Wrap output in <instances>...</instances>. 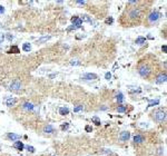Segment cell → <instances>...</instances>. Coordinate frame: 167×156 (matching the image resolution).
I'll return each mask as SVG.
<instances>
[{
  "label": "cell",
  "mask_w": 167,
  "mask_h": 156,
  "mask_svg": "<svg viewBox=\"0 0 167 156\" xmlns=\"http://www.w3.org/2000/svg\"><path fill=\"white\" fill-rule=\"evenodd\" d=\"M140 17H141V11L140 10L137 9V8H132L128 11L126 18H127V21H128V22L134 23V21H136L137 19H140Z\"/></svg>",
  "instance_id": "1"
},
{
  "label": "cell",
  "mask_w": 167,
  "mask_h": 156,
  "mask_svg": "<svg viewBox=\"0 0 167 156\" xmlns=\"http://www.w3.org/2000/svg\"><path fill=\"white\" fill-rule=\"evenodd\" d=\"M154 119L156 121H158V123H161V121H164L166 119V113H165L164 110H156L155 113H154Z\"/></svg>",
  "instance_id": "2"
},
{
  "label": "cell",
  "mask_w": 167,
  "mask_h": 156,
  "mask_svg": "<svg viewBox=\"0 0 167 156\" xmlns=\"http://www.w3.org/2000/svg\"><path fill=\"white\" fill-rule=\"evenodd\" d=\"M138 74L141 77H148L150 74V67L148 65H141L138 68Z\"/></svg>",
  "instance_id": "3"
},
{
  "label": "cell",
  "mask_w": 167,
  "mask_h": 156,
  "mask_svg": "<svg viewBox=\"0 0 167 156\" xmlns=\"http://www.w3.org/2000/svg\"><path fill=\"white\" fill-rule=\"evenodd\" d=\"M161 18V14L159 11H153L152 14L147 17V20H148V22L149 23H154L156 22L157 20H159Z\"/></svg>",
  "instance_id": "4"
},
{
  "label": "cell",
  "mask_w": 167,
  "mask_h": 156,
  "mask_svg": "<svg viewBox=\"0 0 167 156\" xmlns=\"http://www.w3.org/2000/svg\"><path fill=\"white\" fill-rule=\"evenodd\" d=\"M71 22H72V26L75 27V29L80 28L81 25H83V22L80 20V17H78V16H75V17L71 18Z\"/></svg>",
  "instance_id": "5"
},
{
  "label": "cell",
  "mask_w": 167,
  "mask_h": 156,
  "mask_svg": "<svg viewBox=\"0 0 167 156\" xmlns=\"http://www.w3.org/2000/svg\"><path fill=\"white\" fill-rule=\"evenodd\" d=\"M130 137V133L129 132H127V130H124V132H121L120 135H119V141L120 142H127Z\"/></svg>",
  "instance_id": "6"
},
{
  "label": "cell",
  "mask_w": 167,
  "mask_h": 156,
  "mask_svg": "<svg viewBox=\"0 0 167 156\" xmlns=\"http://www.w3.org/2000/svg\"><path fill=\"white\" fill-rule=\"evenodd\" d=\"M21 88V83L18 79H14L10 85V89L11 90H19Z\"/></svg>",
  "instance_id": "7"
},
{
  "label": "cell",
  "mask_w": 167,
  "mask_h": 156,
  "mask_svg": "<svg viewBox=\"0 0 167 156\" xmlns=\"http://www.w3.org/2000/svg\"><path fill=\"white\" fill-rule=\"evenodd\" d=\"M83 79H85V80H95V79H97V75L96 74H91V72H88V74H85L83 76Z\"/></svg>",
  "instance_id": "8"
},
{
  "label": "cell",
  "mask_w": 167,
  "mask_h": 156,
  "mask_svg": "<svg viewBox=\"0 0 167 156\" xmlns=\"http://www.w3.org/2000/svg\"><path fill=\"white\" fill-rule=\"evenodd\" d=\"M167 79V76H166V72H164V74H160V75L157 76V78H156V83L157 84H163V83H165Z\"/></svg>",
  "instance_id": "9"
},
{
  "label": "cell",
  "mask_w": 167,
  "mask_h": 156,
  "mask_svg": "<svg viewBox=\"0 0 167 156\" xmlns=\"http://www.w3.org/2000/svg\"><path fill=\"white\" fill-rule=\"evenodd\" d=\"M43 133H46V134H52V133H55V128L52 127L51 125H46V126L43 127Z\"/></svg>",
  "instance_id": "10"
},
{
  "label": "cell",
  "mask_w": 167,
  "mask_h": 156,
  "mask_svg": "<svg viewBox=\"0 0 167 156\" xmlns=\"http://www.w3.org/2000/svg\"><path fill=\"white\" fill-rule=\"evenodd\" d=\"M134 142L136 144H140V143L145 142V137L143 135H135L134 136Z\"/></svg>",
  "instance_id": "11"
},
{
  "label": "cell",
  "mask_w": 167,
  "mask_h": 156,
  "mask_svg": "<svg viewBox=\"0 0 167 156\" xmlns=\"http://www.w3.org/2000/svg\"><path fill=\"white\" fill-rule=\"evenodd\" d=\"M8 138L11 139L12 142H17L20 139V136L18 135V134H14V133H9L8 134Z\"/></svg>",
  "instance_id": "12"
},
{
  "label": "cell",
  "mask_w": 167,
  "mask_h": 156,
  "mask_svg": "<svg viewBox=\"0 0 167 156\" xmlns=\"http://www.w3.org/2000/svg\"><path fill=\"white\" fill-rule=\"evenodd\" d=\"M22 108L25 110H32L34 109V105L31 103H29V101H26V103L22 104Z\"/></svg>",
  "instance_id": "13"
},
{
  "label": "cell",
  "mask_w": 167,
  "mask_h": 156,
  "mask_svg": "<svg viewBox=\"0 0 167 156\" xmlns=\"http://www.w3.org/2000/svg\"><path fill=\"white\" fill-rule=\"evenodd\" d=\"M14 148H17L18 150H22L23 148H25V145H23V143L22 142H14Z\"/></svg>",
  "instance_id": "14"
},
{
  "label": "cell",
  "mask_w": 167,
  "mask_h": 156,
  "mask_svg": "<svg viewBox=\"0 0 167 156\" xmlns=\"http://www.w3.org/2000/svg\"><path fill=\"white\" fill-rule=\"evenodd\" d=\"M59 114L63 116L68 115V114H69V109H68L67 107H60V108H59Z\"/></svg>",
  "instance_id": "15"
},
{
  "label": "cell",
  "mask_w": 167,
  "mask_h": 156,
  "mask_svg": "<svg viewBox=\"0 0 167 156\" xmlns=\"http://www.w3.org/2000/svg\"><path fill=\"white\" fill-rule=\"evenodd\" d=\"M9 54H19L20 52V50H19V48H18V46H11V48L9 49Z\"/></svg>",
  "instance_id": "16"
},
{
  "label": "cell",
  "mask_w": 167,
  "mask_h": 156,
  "mask_svg": "<svg viewBox=\"0 0 167 156\" xmlns=\"http://www.w3.org/2000/svg\"><path fill=\"white\" fill-rule=\"evenodd\" d=\"M50 36H43V37H41L40 39H38L37 40V43H46V41H48L49 39H50Z\"/></svg>",
  "instance_id": "17"
},
{
  "label": "cell",
  "mask_w": 167,
  "mask_h": 156,
  "mask_svg": "<svg viewBox=\"0 0 167 156\" xmlns=\"http://www.w3.org/2000/svg\"><path fill=\"white\" fill-rule=\"evenodd\" d=\"M16 101L17 100H16L14 98H8L6 100V104H7V106L8 107H11V106H14V105L16 104Z\"/></svg>",
  "instance_id": "18"
},
{
  "label": "cell",
  "mask_w": 167,
  "mask_h": 156,
  "mask_svg": "<svg viewBox=\"0 0 167 156\" xmlns=\"http://www.w3.org/2000/svg\"><path fill=\"white\" fill-rule=\"evenodd\" d=\"M145 41H146V38H145V37H138L137 39H136V43H137V45H139V46L144 45Z\"/></svg>",
  "instance_id": "19"
},
{
  "label": "cell",
  "mask_w": 167,
  "mask_h": 156,
  "mask_svg": "<svg viewBox=\"0 0 167 156\" xmlns=\"http://www.w3.org/2000/svg\"><path fill=\"white\" fill-rule=\"evenodd\" d=\"M159 104V99H155V100H148V107H153L155 105H158Z\"/></svg>",
  "instance_id": "20"
},
{
  "label": "cell",
  "mask_w": 167,
  "mask_h": 156,
  "mask_svg": "<svg viewBox=\"0 0 167 156\" xmlns=\"http://www.w3.org/2000/svg\"><path fill=\"white\" fill-rule=\"evenodd\" d=\"M80 20H81V22H89V23L92 22L91 19H90L88 16H83V17L80 18Z\"/></svg>",
  "instance_id": "21"
},
{
  "label": "cell",
  "mask_w": 167,
  "mask_h": 156,
  "mask_svg": "<svg viewBox=\"0 0 167 156\" xmlns=\"http://www.w3.org/2000/svg\"><path fill=\"white\" fill-rule=\"evenodd\" d=\"M116 99H117L118 103H123V101H124V95H123L121 92H118V94L116 95Z\"/></svg>",
  "instance_id": "22"
},
{
  "label": "cell",
  "mask_w": 167,
  "mask_h": 156,
  "mask_svg": "<svg viewBox=\"0 0 167 156\" xmlns=\"http://www.w3.org/2000/svg\"><path fill=\"white\" fill-rule=\"evenodd\" d=\"M22 49H23V51H30V50H31V46H30V43H23Z\"/></svg>",
  "instance_id": "23"
},
{
  "label": "cell",
  "mask_w": 167,
  "mask_h": 156,
  "mask_svg": "<svg viewBox=\"0 0 167 156\" xmlns=\"http://www.w3.org/2000/svg\"><path fill=\"white\" fill-rule=\"evenodd\" d=\"M91 121H92V123H94V124L98 125V126L100 125V119L98 118L97 116H94V117H92V118H91Z\"/></svg>",
  "instance_id": "24"
},
{
  "label": "cell",
  "mask_w": 167,
  "mask_h": 156,
  "mask_svg": "<svg viewBox=\"0 0 167 156\" xmlns=\"http://www.w3.org/2000/svg\"><path fill=\"white\" fill-rule=\"evenodd\" d=\"M116 110H117L118 113H125V112H126V107L125 106H118L117 108H116Z\"/></svg>",
  "instance_id": "25"
},
{
  "label": "cell",
  "mask_w": 167,
  "mask_h": 156,
  "mask_svg": "<svg viewBox=\"0 0 167 156\" xmlns=\"http://www.w3.org/2000/svg\"><path fill=\"white\" fill-rule=\"evenodd\" d=\"M83 109H84L83 105H78V106H76L75 108H74V112H75V113H78V112H81Z\"/></svg>",
  "instance_id": "26"
},
{
  "label": "cell",
  "mask_w": 167,
  "mask_h": 156,
  "mask_svg": "<svg viewBox=\"0 0 167 156\" xmlns=\"http://www.w3.org/2000/svg\"><path fill=\"white\" fill-rule=\"evenodd\" d=\"M70 65H75V66H78V65H80V61L77 60V59H71V60H70Z\"/></svg>",
  "instance_id": "27"
},
{
  "label": "cell",
  "mask_w": 167,
  "mask_h": 156,
  "mask_svg": "<svg viewBox=\"0 0 167 156\" xmlns=\"http://www.w3.org/2000/svg\"><path fill=\"white\" fill-rule=\"evenodd\" d=\"M68 127H69V124H68V123H65V124H63V125H61V129H63V130H67V129H68Z\"/></svg>",
  "instance_id": "28"
},
{
  "label": "cell",
  "mask_w": 167,
  "mask_h": 156,
  "mask_svg": "<svg viewBox=\"0 0 167 156\" xmlns=\"http://www.w3.org/2000/svg\"><path fill=\"white\" fill-rule=\"evenodd\" d=\"M112 21H114V19H112L111 17H109V18H107L106 20H105V22H106L107 25H110V23H112Z\"/></svg>",
  "instance_id": "29"
},
{
  "label": "cell",
  "mask_w": 167,
  "mask_h": 156,
  "mask_svg": "<svg viewBox=\"0 0 167 156\" xmlns=\"http://www.w3.org/2000/svg\"><path fill=\"white\" fill-rule=\"evenodd\" d=\"M26 148H27V150L30 152V153H34V152H35V147H32V146H30V145H28Z\"/></svg>",
  "instance_id": "30"
},
{
  "label": "cell",
  "mask_w": 167,
  "mask_h": 156,
  "mask_svg": "<svg viewBox=\"0 0 167 156\" xmlns=\"http://www.w3.org/2000/svg\"><path fill=\"white\" fill-rule=\"evenodd\" d=\"M85 129H86V132H88V133H91L92 127H91V126H89V125H87L86 127H85Z\"/></svg>",
  "instance_id": "31"
},
{
  "label": "cell",
  "mask_w": 167,
  "mask_h": 156,
  "mask_svg": "<svg viewBox=\"0 0 167 156\" xmlns=\"http://www.w3.org/2000/svg\"><path fill=\"white\" fill-rule=\"evenodd\" d=\"M105 78H106L107 80H109L110 78H111V74H110V72H106V75H105Z\"/></svg>",
  "instance_id": "32"
},
{
  "label": "cell",
  "mask_w": 167,
  "mask_h": 156,
  "mask_svg": "<svg viewBox=\"0 0 167 156\" xmlns=\"http://www.w3.org/2000/svg\"><path fill=\"white\" fill-rule=\"evenodd\" d=\"M6 36H7V39H8L9 41H11L12 39H14V36H12V35H10V34H7Z\"/></svg>",
  "instance_id": "33"
},
{
  "label": "cell",
  "mask_w": 167,
  "mask_h": 156,
  "mask_svg": "<svg viewBox=\"0 0 167 156\" xmlns=\"http://www.w3.org/2000/svg\"><path fill=\"white\" fill-rule=\"evenodd\" d=\"M3 40H5V35L3 34H0V45L3 43Z\"/></svg>",
  "instance_id": "34"
},
{
  "label": "cell",
  "mask_w": 167,
  "mask_h": 156,
  "mask_svg": "<svg viewBox=\"0 0 167 156\" xmlns=\"http://www.w3.org/2000/svg\"><path fill=\"white\" fill-rule=\"evenodd\" d=\"M3 12H5V8H3V7L0 5V14H2Z\"/></svg>",
  "instance_id": "35"
},
{
  "label": "cell",
  "mask_w": 167,
  "mask_h": 156,
  "mask_svg": "<svg viewBox=\"0 0 167 156\" xmlns=\"http://www.w3.org/2000/svg\"><path fill=\"white\" fill-rule=\"evenodd\" d=\"M76 3H77V5H80V6H83V5H85V1H76Z\"/></svg>",
  "instance_id": "36"
},
{
  "label": "cell",
  "mask_w": 167,
  "mask_h": 156,
  "mask_svg": "<svg viewBox=\"0 0 167 156\" xmlns=\"http://www.w3.org/2000/svg\"><path fill=\"white\" fill-rule=\"evenodd\" d=\"M161 49H163V51H164V52H166V50H167V47H166V45H164Z\"/></svg>",
  "instance_id": "37"
}]
</instances>
